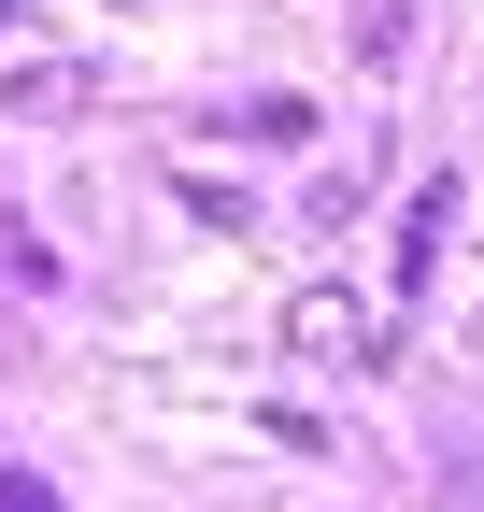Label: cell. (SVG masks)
Listing matches in <instances>:
<instances>
[{"mask_svg": "<svg viewBox=\"0 0 484 512\" xmlns=\"http://www.w3.org/2000/svg\"><path fill=\"white\" fill-rule=\"evenodd\" d=\"M442 214H456V171L428 185V200H413V242H399V285H428V271H442Z\"/></svg>", "mask_w": 484, "mask_h": 512, "instance_id": "obj_1", "label": "cell"}, {"mask_svg": "<svg viewBox=\"0 0 484 512\" xmlns=\"http://www.w3.org/2000/svg\"><path fill=\"white\" fill-rule=\"evenodd\" d=\"M0 512H72V498H57L43 470H15V456H0Z\"/></svg>", "mask_w": 484, "mask_h": 512, "instance_id": "obj_2", "label": "cell"}]
</instances>
